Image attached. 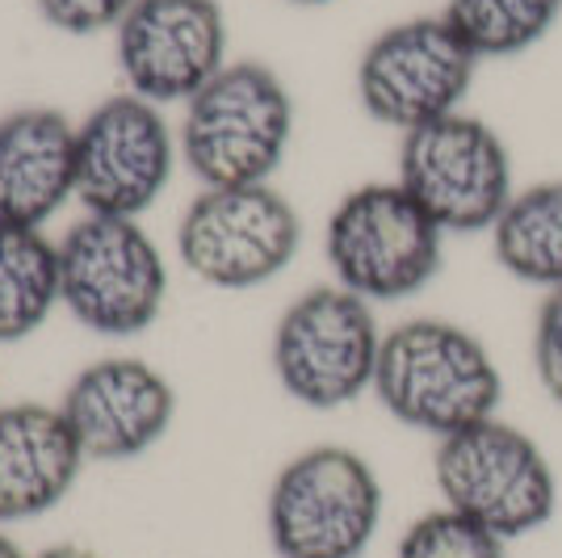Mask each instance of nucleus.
<instances>
[{"instance_id":"obj_1","label":"nucleus","mask_w":562,"mask_h":558,"mask_svg":"<svg viewBox=\"0 0 562 558\" xmlns=\"http://www.w3.org/2000/svg\"><path fill=\"white\" fill-rule=\"evenodd\" d=\"M374 399L407 428L446 442L495 416L504 373L483 336L453 320H407L382 336Z\"/></svg>"},{"instance_id":"obj_20","label":"nucleus","mask_w":562,"mask_h":558,"mask_svg":"<svg viewBox=\"0 0 562 558\" xmlns=\"http://www.w3.org/2000/svg\"><path fill=\"white\" fill-rule=\"evenodd\" d=\"M533 370L550 403L562 408V290H550L533 324Z\"/></svg>"},{"instance_id":"obj_2","label":"nucleus","mask_w":562,"mask_h":558,"mask_svg":"<svg viewBox=\"0 0 562 558\" xmlns=\"http://www.w3.org/2000/svg\"><path fill=\"white\" fill-rule=\"evenodd\" d=\"M382 479L349 445H311L265 495V537L278 558H366L382 529Z\"/></svg>"},{"instance_id":"obj_22","label":"nucleus","mask_w":562,"mask_h":558,"mask_svg":"<svg viewBox=\"0 0 562 558\" xmlns=\"http://www.w3.org/2000/svg\"><path fill=\"white\" fill-rule=\"evenodd\" d=\"M30 558H101V555L89 550V546H80V542H55V546H47V550H38V555Z\"/></svg>"},{"instance_id":"obj_21","label":"nucleus","mask_w":562,"mask_h":558,"mask_svg":"<svg viewBox=\"0 0 562 558\" xmlns=\"http://www.w3.org/2000/svg\"><path fill=\"white\" fill-rule=\"evenodd\" d=\"M135 0H34L43 22L55 25L59 34H101L114 30Z\"/></svg>"},{"instance_id":"obj_23","label":"nucleus","mask_w":562,"mask_h":558,"mask_svg":"<svg viewBox=\"0 0 562 558\" xmlns=\"http://www.w3.org/2000/svg\"><path fill=\"white\" fill-rule=\"evenodd\" d=\"M0 558H30V555H25L22 546H18L9 534H0Z\"/></svg>"},{"instance_id":"obj_11","label":"nucleus","mask_w":562,"mask_h":558,"mask_svg":"<svg viewBox=\"0 0 562 558\" xmlns=\"http://www.w3.org/2000/svg\"><path fill=\"white\" fill-rule=\"evenodd\" d=\"M181 156L165 110L114 93L76 122V202L89 214L139 219L160 202Z\"/></svg>"},{"instance_id":"obj_18","label":"nucleus","mask_w":562,"mask_h":558,"mask_svg":"<svg viewBox=\"0 0 562 558\" xmlns=\"http://www.w3.org/2000/svg\"><path fill=\"white\" fill-rule=\"evenodd\" d=\"M441 18L479 59H508L550 34L562 0H449Z\"/></svg>"},{"instance_id":"obj_5","label":"nucleus","mask_w":562,"mask_h":558,"mask_svg":"<svg viewBox=\"0 0 562 558\" xmlns=\"http://www.w3.org/2000/svg\"><path fill=\"white\" fill-rule=\"evenodd\" d=\"M432 483L446 509L504 542L538 534L559 512V475L550 458L529 433L499 416L437 442Z\"/></svg>"},{"instance_id":"obj_10","label":"nucleus","mask_w":562,"mask_h":558,"mask_svg":"<svg viewBox=\"0 0 562 558\" xmlns=\"http://www.w3.org/2000/svg\"><path fill=\"white\" fill-rule=\"evenodd\" d=\"M479 68V55L446 18H416L382 30L357 64L361 110L412 135L428 122L458 114Z\"/></svg>"},{"instance_id":"obj_4","label":"nucleus","mask_w":562,"mask_h":558,"mask_svg":"<svg viewBox=\"0 0 562 558\" xmlns=\"http://www.w3.org/2000/svg\"><path fill=\"white\" fill-rule=\"evenodd\" d=\"M441 248L446 232L398 181L349 189L324 227L336 286L370 306L420 294L441 269Z\"/></svg>"},{"instance_id":"obj_19","label":"nucleus","mask_w":562,"mask_h":558,"mask_svg":"<svg viewBox=\"0 0 562 558\" xmlns=\"http://www.w3.org/2000/svg\"><path fill=\"white\" fill-rule=\"evenodd\" d=\"M395 558H508V542L441 504L398 534Z\"/></svg>"},{"instance_id":"obj_9","label":"nucleus","mask_w":562,"mask_h":558,"mask_svg":"<svg viewBox=\"0 0 562 558\" xmlns=\"http://www.w3.org/2000/svg\"><path fill=\"white\" fill-rule=\"evenodd\" d=\"M395 181L446 235L492 232L516 193L504 140L462 110L403 135Z\"/></svg>"},{"instance_id":"obj_12","label":"nucleus","mask_w":562,"mask_h":558,"mask_svg":"<svg viewBox=\"0 0 562 558\" xmlns=\"http://www.w3.org/2000/svg\"><path fill=\"white\" fill-rule=\"evenodd\" d=\"M126 93L151 105H189L227 68V18L218 0H135L114 25Z\"/></svg>"},{"instance_id":"obj_17","label":"nucleus","mask_w":562,"mask_h":558,"mask_svg":"<svg viewBox=\"0 0 562 558\" xmlns=\"http://www.w3.org/2000/svg\"><path fill=\"white\" fill-rule=\"evenodd\" d=\"M59 303V244L38 227H0V345H18Z\"/></svg>"},{"instance_id":"obj_15","label":"nucleus","mask_w":562,"mask_h":558,"mask_svg":"<svg viewBox=\"0 0 562 558\" xmlns=\"http://www.w3.org/2000/svg\"><path fill=\"white\" fill-rule=\"evenodd\" d=\"M76 198V122L50 105L0 118V227H38Z\"/></svg>"},{"instance_id":"obj_8","label":"nucleus","mask_w":562,"mask_h":558,"mask_svg":"<svg viewBox=\"0 0 562 558\" xmlns=\"http://www.w3.org/2000/svg\"><path fill=\"white\" fill-rule=\"evenodd\" d=\"M303 219L273 186L202 189L181 214L177 256L214 290H257L290 269Z\"/></svg>"},{"instance_id":"obj_14","label":"nucleus","mask_w":562,"mask_h":558,"mask_svg":"<svg viewBox=\"0 0 562 558\" xmlns=\"http://www.w3.org/2000/svg\"><path fill=\"white\" fill-rule=\"evenodd\" d=\"M85 449L59 403H0V525L55 512L85 475Z\"/></svg>"},{"instance_id":"obj_7","label":"nucleus","mask_w":562,"mask_h":558,"mask_svg":"<svg viewBox=\"0 0 562 558\" xmlns=\"http://www.w3.org/2000/svg\"><path fill=\"white\" fill-rule=\"evenodd\" d=\"M382 327L374 306L340 286H315L281 311L269 361L278 387L311 412H340L374 391Z\"/></svg>"},{"instance_id":"obj_16","label":"nucleus","mask_w":562,"mask_h":558,"mask_svg":"<svg viewBox=\"0 0 562 558\" xmlns=\"http://www.w3.org/2000/svg\"><path fill=\"white\" fill-rule=\"evenodd\" d=\"M492 248L504 274L538 290H562V177L516 189L492 227Z\"/></svg>"},{"instance_id":"obj_24","label":"nucleus","mask_w":562,"mask_h":558,"mask_svg":"<svg viewBox=\"0 0 562 558\" xmlns=\"http://www.w3.org/2000/svg\"><path fill=\"white\" fill-rule=\"evenodd\" d=\"M290 4H328V0H290Z\"/></svg>"},{"instance_id":"obj_3","label":"nucleus","mask_w":562,"mask_h":558,"mask_svg":"<svg viewBox=\"0 0 562 558\" xmlns=\"http://www.w3.org/2000/svg\"><path fill=\"white\" fill-rule=\"evenodd\" d=\"M294 140V101L260 59H239L186 105L181 160L202 189L269 186Z\"/></svg>"},{"instance_id":"obj_6","label":"nucleus","mask_w":562,"mask_h":558,"mask_svg":"<svg viewBox=\"0 0 562 558\" xmlns=\"http://www.w3.org/2000/svg\"><path fill=\"white\" fill-rule=\"evenodd\" d=\"M168 265L139 219L85 214L59 239V303L93 336H139L160 320Z\"/></svg>"},{"instance_id":"obj_13","label":"nucleus","mask_w":562,"mask_h":558,"mask_svg":"<svg viewBox=\"0 0 562 558\" xmlns=\"http://www.w3.org/2000/svg\"><path fill=\"white\" fill-rule=\"evenodd\" d=\"M59 412L89 462H135L168 437L177 391L143 357H101L76 373Z\"/></svg>"}]
</instances>
